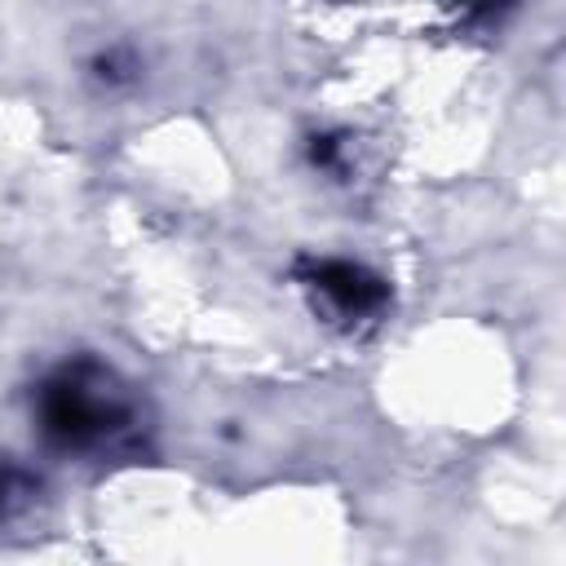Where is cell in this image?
I'll return each instance as SVG.
<instances>
[{"label": "cell", "mask_w": 566, "mask_h": 566, "mask_svg": "<svg viewBox=\"0 0 566 566\" xmlns=\"http://www.w3.org/2000/svg\"><path fill=\"white\" fill-rule=\"evenodd\" d=\"M119 407L102 394V385H88L80 371L57 376L44 389V429L66 447H88L115 429Z\"/></svg>", "instance_id": "cell-1"}, {"label": "cell", "mask_w": 566, "mask_h": 566, "mask_svg": "<svg viewBox=\"0 0 566 566\" xmlns=\"http://www.w3.org/2000/svg\"><path fill=\"white\" fill-rule=\"evenodd\" d=\"M314 287H318L323 296H332L345 314H367V310L385 296L380 279H371V274H363L358 265H345V261L318 265V270H314Z\"/></svg>", "instance_id": "cell-2"}]
</instances>
